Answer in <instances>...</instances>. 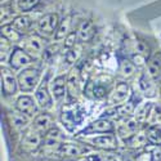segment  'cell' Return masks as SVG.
Here are the masks:
<instances>
[{"instance_id": "cell-8", "label": "cell", "mask_w": 161, "mask_h": 161, "mask_svg": "<svg viewBox=\"0 0 161 161\" xmlns=\"http://www.w3.org/2000/svg\"><path fill=\"white\" fill-rule=\"evenodd\" d=\"M16 108L17 111L27 115V116H36L37 114V102L34 101L30 96H21L18 97L16 102Z\"/></svg>"}, {"instance_id": "cell-18", "label": "cell", "mask_w": 161, "mask_h": 161, "mask_svg": "<svg viewBox=\"0 0 161 161\" xmlns=\"http://www.w3.org/2000/svg\"><path fill=\"white\" fill-rule=\"evenodd\" d=\"M137 131H138V120H131V119L126 120V121L124 124H121L119 128V134L124 141L133 137Z\"/></svg>"}, {"instance_id": "cell-15", "label": "cell", "mask_w": 161, "mask_h": 161, "mask_svg": "<svg viewBox=\"0 0 161 161\" xmlns=\"http://www.w3.org/2000/svg\"><path fill=\"white\" fill-rule=\"evenodd\" d=\"M35 98H36V102H37V106L40 108H44V110H48L53 106V98L50 96V93L48 90V88L42 84L37 89H36V93H35Z\"/></svg>"}, {"instance_id": "cell-33", "label": "cell", "mask_w": 161, "mask_h": 161, "mask_svg": "<svg viewBox=\"0 0 161 161\" xmlns=\"http://www.w3.org/2000/svg\"><path fill=\"white\" fill-rule=\"evenodd\" d=\"M79 57H80V50H77L75 48H71L64 54L63 62H66V66H71V64H74L79 59Z\"/></svg>"}, {"instance_id": "cell-9", "label": "cell", "mask_w": 161, "mask_h": 161, "mask_svg": "<svg viewBox=\"0 0 161 161\" xmlns=\"http://www.w3.org/2000/svg\"><path fill=\"white\" fill-rule=\"evenodd\" d=\"M89 142L93 146L98 147V148L107 150V151H112V150L117 148V139H116V137L114 136L112 133L104 134V136H97L94 138H90Z\"/></svg>"}, {"instance_id": "cell-28", "label": "cell", "mask_w": 161, "mask_h": 161, "mask_svg": "<svg viewBox=\"0 0 161 161\" xmlns=\"http://www.w3.org/2000/svg\"><path fill=\"white\" fill-rule=\"evenodd\" d=\"M67 83H69V90L71 92V94L75 96L79 93V85H80V75L76 70H74L69 79H67Z\"/></svg>"}, {"instance_id": "cell-3", "label": "cell", "mask_w": 161, "mask_h": 161, "mask_svg": "<svg viewBox=\"0 0 161 161\" xmlns=\"http://www.w3.org/2000/svg\"><path fill=\"white\" fill-rule=\"evenodd\" d=\"M18 86L22 92H32L40 81V71L37 69H25L19 72Z\"/></svg>"}, {"instance_id": "cell-21", "label": "cell", "mask_w": 161, "mask_h": 161, "mask_svg": "<svg viewBox=\"0 0 161 161\" xmlns=\"http://www.w3.org/2000/svg\"><path fill=\"white\" fill-rule=\"evenodd\" d=\"M2 36L8 39L10 43H21V40L23 39L22 34L12 23L10 25H4L2 27Z\"/></svg>"}, {"instance_id": "cell-35", "label": "cell", "mask_w": 161, "mask_h": 161, "mask_svg": "<svg viewBox=\"0 0 161 161\" xmlns=\"http://www.w3.org/2000/svg\"><path fill=\"white\" fill-rule=\"evenodd\" d=\"M136 53H139V54H143L146 57L150 53V48L142 40H136Z\"/></svg>"}, {"instance_id": "cell-30", "label": "cell", "mask_w": 161, "mask_h": 161, "mask_svg": "<svg viewBox=\"0 0 161 161\" xmlns=\"http://www.w3.org/2000/svg\"><path fill=\"white\" fill-rule=\"evenodd\" d=\"M120 72L125 77H130L136 72V64L130 61H121V63H120Z\"/></svg>"}, {"instance_id": "cell-19", "label": "cell", "mask_w": 161, "mask_h": 161, "mask_svg": "<svg viewBox=\"0 0 161 161\" xmlns=\"http://www.w3.org/2000/svg\"><path fill=\"white\" fill-rule=\"evenodd\" d=\"M152 79L150 74H143L139 79V86H141V90L144 93V96L147 97H155L156 94V88H155V84L152 81Z\"/></svg>"}, {"instance_id": "cell-24", "label": "cell", "mask_w": 161, "mask_h": 161, "mask_svg": "<svg viewBox=\"0 0 161 161\" xmlns=\"http://www.w3.org/2000/svg\"><path fill=\"white\" fill-rule=\"evenodd\" d=\"M59 141H61V133L56 128H52L49 131H47L44 134V146L45 147H54V146L59 144Z\"/></svg>"}, {"instance_id": "cell-14", "label": "cell", "mask_w": 161, "mask_h": 161, "mask_svg": "<svg viewBox=\"0 0 161 161\" xmlns=\"http://www.w3.org/2000/svg\"><path fill=\"white\" fill-rule=\"evenodd\" d=\"M76 34H77L79 42L88 43V42H90V40L93 39V36H94V34H96V26H94V23H93L92 21H89V19L84 21L81 25L79 26Z\"/></svg>"}, {"instance_id": "cell-10", "label": "cell", "mask_w": 161, "mask_h": 161, "mask_svg": "<svg viewBox=\"0 0 161 161\" xmlns=\"http://www.w3.org/2000/svg\"><path fill=\"white\" fill-rule=\"evenodd\" d=\"M67 89H69V83H67L66 76L59 75L56 79H53V81L50 84V93L56 101H61L66 96Z\"/></svg>"}, {"instance_id": "cell-36", "label": "cell", "mask_w": 161, "mask_h": 161, "mask_svg": "<svg viewBox=\"0 0 161 161\" xmlns=\"http://www.w3.org/2000/svg\"><path fill=\"white\" fill-rule=\"evenodd\" d=\"M76 40H79V39H77V34H75V32H70L69 35H67V37L64 39V47H66L67 49L75 48Z\"/></svg>"}, {"instance_id": "cell-37", "label": "cell", "mask_w": 161, "mask_h": 161, "mask_svg": "<svg viewBox=\"0 0 161 161\" xmlns=\"http://www.w3.org/2000/svg\"><path fill=\"white\" fill-rule=\"evenodd\" d=\"M131 62L136 66H143L146 63V57L143 54H139V53H136V54L131 57Z\"/></svg>"}, {"instance_id": "cell-38", "label": "cell", "mask_w": 161, "mask_h": 161, "mask_svg": "<svg viewBox=\"0 0 161 161\" xmlns=\"http://www.w3.org/2000/svg\"><path fill=\"white\" fill-rule=\"evenodd\" d=\"M136 161H153V157L151 153H141L136 157Z\"/></svg>"}, {"instance_id": "cell-25", "label": "cell", "mask_w": 161, "mask_h": 161, "mask_svg": "<svg viewBox=\"0 0 161 161\" xmlns=\"http://www.w3.org/2000/svg\"><path fill=\"white\" fill-rule=\"evenodd\" d=\"M10 121H12V125L16 129H25L30 123V116L18 111V114H13L10 116Z\"/></svg>"}, {"instance_id": "cell-5", "label": "cell", "mask_w": 161, "mask_h": 161, "mask_svg": "<svg viewBox=\"0 0 161 161\" xmlns=\"http://www.w3.org/2000/svg\"><path fill=\"white\" fill-rule=\"evenodd\" d=\"M130 96V88L128 85V83H119L114 89L112 92L110 93L108 96V103L110 104H114V106H119V104H123L128 97Z\"/></svg>"}, {"instance_id": "cell-6", "label": "cell", "mask_w": 161, "mask_h": 161, "mask_svg": "<svg viewBox=\"0 0 161 161\" xmlns=\"http://www.w3.org/2000/svg\"><path fill=\"white\" fill-rule=\"evenodd\" d=\"M43 137H42V133H39L37 130H35L34 128L31 130H29L27 133L23 136L22 139V150L25 152H34L36 151L40 144H42Z\"/></svg>"}, {"instance_id": "cell-32", "label": "cell", "mask_w": 161, "mask_h": 161, "mask_svg": "<svg viewBox=\"0 0 161 161\" xmlns=\"http://www.w3.org/2000/svg\"><path fill=\"white\" fill-rule=\"evenodd\" d=\"M92 93H93V97L94 98L101 99V98L106 97V94H107V85L104 86L102 84V81H97V83L93 84V92Z\"/></svg>"}, {"instance_id": "cell-39", "label": "cell", "mask_w": 161, "mask_h": 161, "mask_svg": "<svg viewBox=\"0 0 161 161\" xmlns=\"http://www.w3.org/2000/svg\"><path fill=\"white\" fill-rule=\"evenodd\" d=\"M106 161H123L121 158H119V157H108Z\"/></svg>"}, {"instance_id": "cell-7", "label": "cell", "mask_w": 161, "mask_h": 161, "mask_svg": "<svg viewBox=\"0 0 161 161\" xmlns=\"http://www.w3.org/2000/svg\"><path fill=\"white\" fill-rule=\"evenodd\" d=\"M18 86V80H16L13 72L7 69V67H2V89L5 96H13L16 94Z\"/></svg>"}, {"instance_id": "cell-16", "label": "cell", "mask_w": 161, "mask_h": 161, "mask_svg": "<svg viewBox=\"0 0 161 161\" xmlns=\"http://www.w3.org/2000/svg\"><path fill=\"white\" fill-rule=\"evenodd\" d=\"M52 124H53V119L49 114H40V115L35 116L32 128L43 134V133H47L52 129Z\"/></svg>"}, {"instance_id": "cell-22", "label": "cell", "mask_w": 161, "mask_h": 161, "mask_svg": "<svg viewBox=\"0 0 161 161\" xmlns=\"http://www.w3.org/2000/svg\"><path fill=\"white\" fill-rule=\"evenodd\" d=\"M147 142H148L147 133H143V131H137L133 137L125 141L126 146L130 147V148H142V147L147 144Z\"/></svg>"}, {"instance_id": "cell-1", "label": "cell", "mask_w": 161, "mask_h": 161, "mask_svg": "<svg viewBox=\"0 0 161 161\" xmlns=\"http://www.w3.org/2000/svg\"><path fill=\"white\" fill-rule=\"evenodd\" d=\"M21 48L26 50L32 58H39L45 52V40L42 35H29L21 40Z\"/></svg>"}, {"instance_id": "cell-23", "label": "cell", "mask_w": 161, "mask_h": 161, "mask_svg": "<svg viewBox=\"0 0 161 161\" xmlns=\"http://www.w3.org/2000/svg\"><path fill=\"white\" fill-rule=\"evenodd\" d=\"M70 27H71V19L70 17H66L64 19L61 21L58 29H57V32L54 35V40L56 42H62V40H64L67 37V35L70 34Z\"/></svg>"}, {"instance_id": "cell-29", "label": "cell", "mask_w": 161, "mask_h": 161, "mask_svg": "<svg viewBox=\"0 0 161 161\" xmlns=\"http://www.w3.org/2000/svg\"><path fill=\"white\" fill-rule=\"evenodd\" d=\"M115 112H117L119 116H123V117H128L130 115L134 114V104L131 102H128V103H123V104H119L116 108H115Z\"/></svg>"}, {"instance_id": "cell-13", "label": "cell", "mask_w": 161, "mask_h": 161, "mask_svg": "<svg viewBox=\"0 0 161 161\" xmlns=\"http://www.w3.org/2000/svg\"><path fill=\"white\" fill-rule=\"evenodd\" d=\"M86 151V148L84 146H80L76 143H62L58 147V153L63 157H79L80 155H83Z\"/></svg>"}, {"instance_id": "cell-20", "label": "cell", "mask_w": 161, "mask_h": 161, "mask_svg": "<svg viewBox=\"0 0 161 161\" xmlns=\"http://www.w3.org/2000/svg\"><path fill=\"white\" fill-rule=\"evenodd\" d=\"M147 69H148V74L151 77L157 79L161 74V53L157 52L153 56L150 57L148 62H147Z\"/></svg>"}, {"instance_id": "cell-12", "label": "cell", "mask_w": 161, "mask_h": 161, "mask_svg": "<svg viewBox=\"0 0 161 161\" xmlns=\"http://www.w3.org/2000/svg\"><path fill=\"white\" fill-rule=\"evenodd\" d=\"M114 124L107 119H99L97 121L92 123L88 128L83 130V134L89 136V134H98V133H112Z\"/></svg>"}, {"instance_id": "cell-34", "label": "cell", "mask_w": 161, "mask_h": 161, "mask_svg": "<svg viewBox=\"0 0 161 161\" xmlns=\"http://www.w3.org/2000/svg\"><path fill=\"white\" fill-rule=\"evenodd\" d=\"M10 44L12 43L8 39L2 36V63L9 61V58H10V54H12V52H9L10 50Z\"/></svg>"}, {"instance_id": "cell-17", "label": "cell", "mask_w": 161, "mask_h": 161, "mask_svg": "<svg viewBox=\"0 0 161 161\" xmlns=\"http://www.w3.org/2000/svg\"><path fill=\"white\" fill-rule=\"evenodd\" d=\"M12 25L14 26V27L23 35V34H27L32 30V27L35 26L32 18L30 16H18L13 19Z\"/></svg>"}, {"instance_id": "cell-31", "label": "cell", "mask_w": 161, "mask_h": 161, "mask_svg": "<svg viewBox=\"0 0 161 161\" xmlns=\"http://www.w3.org/2000/svg\"><path fill=\"white\" fill-rule=\"evenodd\" d=\"M147 138H148V142L158 144L161 143V129L157 126H151L147 131Z\"/></svg>"}, {"instance_id": "cell-40", "label": "cell", "mask_w": 161, "mask_h": 161, "mask_svg": "<svg viewBox=\"0 0 161 161\" xmlns=\"http://www.w3.org/2000/svg\"><path fill=\"white\" fill-rule=\"evenodd\" d=\"M158 83H160V92H161V74L158 76Z\"/></svg>"}, {"instance_id": "cell-4", "label": "cell", "mask_w": 161, "mask_h": 161, "mask_svg": "<svg viewBox=\"0 0 161 161\" xmlns=\"http://www.w3.org/2000/svg\"><path fill=\"white\" fill-rule=\"evenodd\" d=\"M32 62V57L22 48H14L12 50L9 63L13 70H22L23 67L29 66Z\"/></svg>"}, {"instance_id": "cell-27", "label": "cell", "mask_w": 161, "mask_h": 161, "mask_svg": "<svg viewBox=\"0 0 161 161\" xmlns=\"http://www.w3.org/2000/svg\"><path fill=\"white\" fill-rule=\"evenodd\" d=\"M151 108H152L151 103H141L136 108V111H134L136 120H138V121H144V120H147L150 117Z\"/></svg>"}, {"instance_id": "cell-2", "label": "cell", "mask_w": 161, "mask_h": 161, "mask_svg": "<svg viewBox=\"0 0 161 161\" xmlns=\"http://www.w3.org/2000/svg\"><path fill=\"white\" fill-rule=\"evenodd\" d=\"M61 21L57 13H47L43 17H40V19L37 21V31L42 36H54L57 32V29L59 26Z\"/></svg>"}, {"instance_id": "cell-11", "label": "cell", "mask_w": 161, "mask_h": 161, "mask_svg": "<svg viewBox=\"0 0 161 161\" xmlns=\"http://www.w3.org/2000/svg\"><path fill=\"white\" fill-rule=\"evenodd\" d=\"M62 121L63 124H66L67 126H76L79 125L80 123H81V120H83V112L80 111V108L77 106H70V107H67L66 110H63L62 112Z\"/></svg>"}, {"instance_id": "cell-26", "label": "cell", "mask_w": 161, "mask_h": 161, "mask_svg": "<svg viewBox=\"0 0 161 161\" xmlns=\"http://www.w3.org/2000/svg\"><path fill=\"white\" fill-rule=\"evenodd\" d=\"M39 3H40V0H14L13 7H14L17 12H30Z\"/></svg>"}]
</instances>
